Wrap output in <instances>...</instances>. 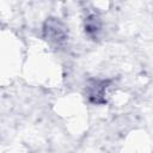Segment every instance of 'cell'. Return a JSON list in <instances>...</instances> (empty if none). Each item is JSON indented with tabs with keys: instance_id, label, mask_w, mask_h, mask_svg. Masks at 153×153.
<instances>
[{
	"instance_id": "cell-1",
	"label": "cell",
	"mask_w": 153,
	"mask_h": 153,
	"mask_svg": "<svg viewBox=\"0 0 153 153\" xmlns=\"http://www.w3.org/2000/svg\"><path fill=\"white\" fill-rule=\"evenodd\" d=\"M43 37L55 48H61L68 39V27L59 18L50 17L43 24Z\"/></svg>"
},
{
	"instance_id": "cell-2",
	"label": "cell",
	"mask_w": 153,
	"mask_h": 153,
	"mask_svg": "<svg viewBox=\"0 0 153 153\" xmlns=\"http://www.w3.org/2000/svg\"><path fill=\"white\" fill-rule=\"evenodd\" d=\"M110 86L108 79H90L87 81L85 93L90 103L103 105L106 103V92Z\"/></svg>"
},
{
	"instance_id": "cell-3",
	"label": "cell",
	"mask_w": 153,
	"mask_h": 153,
	"mask_svg": "<svg viewBox=\"0 0 153 153\" xmlns=\"http://www.w3.org/2000/svg\"><path fill=\"white\" fill-rule=\"evenodd\" d=\"M84 29H85V33L91 39H97L102 31V20L99 16L96 13L88 14L84 20Z\"/></svg>"
}]
</instances>
